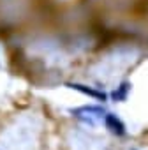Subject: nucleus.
Wrapping results in <instances>:
<instances>
[{"label":"nucleus","mask_w":148,"mask_h":150,"mask_svg":"<svg viewBox=\"0 0 148 150\" xmlns=\"http://www.w3.org/2000/svg\"><path fill=\"white\" fill-rule=\"evenodd\" d=\"M104 125H106V129L111 132V134H115V136H125L127 134V129H125V124L115 115V113H106L104 115Z\"/></svg>","instance_id":"obj_3"},{"label":"nucleus","mask_w":148,"mask_h":150,"mask_svg":"<svg viewBox=\"0 0 148 150\" xmlns=\"http://www.w3.org/2000/svg\"><path fill=\"white\" fill-rule=\"evenodd\" d=\"M65 87L76 90V92H80L83 96H88V97H92L95 101H101V103L108 101V97H109L104 90H99V88H94V87H88V85H83V83H67Z\"/></svg>","instance_id":"obj_2"},{"label":"nucleus","mask_w":148,"mask_h":150,"mask_svg":"<svg viewBox=\"0 0 148 150\" xmlns=\"http://www.w3.org/2000/svg\"><path fill=\"white\" fill-rule=\"evenodd\" d=\"M130 83L129 81H122L120 83V87H116L113 92H111V99H113V103H123L125 99H127V96H129V92H130Z\"/></svg>","instance_id":"obj_4"},{"label":"nucleus","mask_w":148,"mask_h":150,"mask_svg":"<svg viewBox=\"0 0 148 150\" xmlns=\"http://www.w3.org/2000/svg\"><path fill=\"white\" fill-rule=\"evenodd\" d=\"M70 115L74 118H78L80 122L83 124H88V125H95L99 120H104V115L108 113L102 106L99 104H90V106H80V108H72L69 110Z\"/></svg>","instance_id":"obj_1"}]
</instances>
